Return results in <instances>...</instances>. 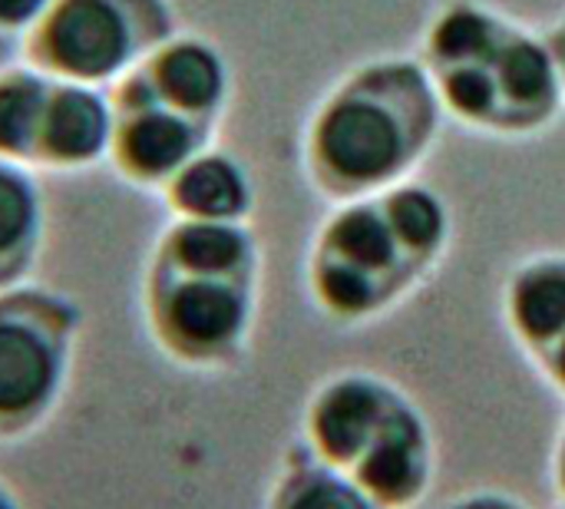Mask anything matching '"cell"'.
I'll return each instance as SVG.
<instances>
[{"label":"cell","instance_id":"1","mask_svg":"<svg viewBox=\"0 0 565 509\" xmlns=\"http://www.w3.org/2000/svg\"><path fill=\"white\" fill-rule=\"evenodd\" d=\"M437 126L440 96L430 73L404 56L374 60L318 106L305 169L328 199H371L424 159Z\"/></svg>","mask_w":565,"mask_h":509},{"label":"cell","instance_id":"2","mask_svg":"<svg viewBox=\"0 0 565 509\" xmlns=\"http://www.w3.org/2000/svg\"><path fill=\"white\" fill-rule=\"evenodd\" d=\"M424 63L440 103L477 129L536 132L563 106L550 46L480 3H450L430 23Z\"/></svg>","mask_w":565,"mask_h":509},{"label":"cell","instance_id":"3","mask_svg":"<svg viewBox=\"0 0 565 509\" xmlns=\"http://www.w3.org/2000/svg\"><path fill=\"white\" fill-rule=\"evenodd\" d=\"M83 311L46 285L0 291V444L43 431L66 397Z\"/></svg>","mask_w":565,"mask_h":509},{"label":"cell","instance_id":"4","mask_svg":"<svg viewBox=\"0 0 565 509\" xmlns=\"http://www.w3.org/2000/svg\"><path fill=\"white\" fill-rule=\"evenodd\" d=\"M172 33V0H53L23 36V63L53 79L116 89Z\"/></svg>","mask_w":565,"mask_h":509},{"label":"cell","instance_id":"5","mask_svg":"<svg viewBox=\"0 0 565 509\" xmlns=\"http://www.w3.org/2000/svg\"><path fill=\"white\" fill-rule=\"evenodd\" d=\"M434 262L394 225L384 195L338 209L311 252L308 282L318 305L338 318H367L387 308Z\"/></svg>","mask_w":565,"mask_h":509},{"label":"cell","instance_id":"6","mask_svg":"<svg viewBox=\"0 0 565 509\" xmlns=\"http://www.w3.org/2000/svg\"><path fill=\"white\" fill-rule=\"evenodd\" d=\"M258 282L146 272L142 275V325L179 368L212 371L242 358L255 328Z\"/></svg>","mask_w":565,"mask_h":509},{"label":"cell","instance_id":"7","mask_svg":"<svg viewBox=\"0 0 565 509\" xmlns=\"http://www.w3.org/2000/svg\"><path fill=\"white\" fill-rule=\"evenodd\" d=\"M109 93L116 103H149L218 126L228 106L232 76L212 40L179 30Z\"/></svg>","mask_w":565,"mask_h":509},{"label":"cell","instance_id":"8","mask_svg":"<svg viewBox=\"0 0 565 509\" xmlns=\"http://www.w3.org/2000/svg\"><path fill=\"white\" fill-rule=\"evenodd\" d=\"M215 129L218 126L179 116L162 106L116 103V132L106 162L126 185L162 195V189L212 146Z\"/></svg>","mask_w":565,"mask_h":509},{"label":"cell","instance_id":"9","mask_svg":"<svg viewBox=\"0 0 565 509\" xmlns=\"http://www.w3.org/2000/svg\"><path fill=\"white\" fill-rule=\"evenodd\" d=\"M404 394L371 374H341L308 404L305 431L321 464L351 474Z\"/></svg>","mask_w":565,"mask_h":509},{"label":"cell","instance_id":"10","mask_svg":"<svg viewBox=\"0 0 565 509\" xmlns=\"http://www.w3.org/2000/svg\"><path fill=\"white\" fill-rule=\"evenodd\" d=\"M116 132V103L109 89L53 79L43 109L33 172H86L109 159Z\"/></svg>","mask_w":565,"mask_h":509},{"label":"cell","instance_id":"11","mask_svg":"<svg viewBox=\"0 0 565 509\" xmlns=\"http://www.w3.org/2000/svg\"><path fill=\"white\" fill-rule=\"evenodd\" d=\"M430 431L407 397L394 404L381 434L351 467V480L384 509L414 507L430 480Z\"/></svg>","mask_w":565,"mask_h":509},{"label":"cell","instance_id":"12","mask_svg":"<svg viewBox=\"0 0 565 509\" xmlns=\"http://www.w3.org/2000/svg\"><path fill=\"white\" fill-rule=\"evenodd\" d=\"M258 242L245 222H199L172 219L146 258V272H175V275H209V278H238L258 282Z\"/></svg>","mask_w":565,"mask_h":509},{"label":"cell","instance_id":"13","mask_svg":"<svg viewBox=\"0 0 565 509\" xmlns=\"http://www.w3.org/2000/svg\"><path fill=\"white\" fill-rule=\"evenodd\" d=\"M162 199L172 219L245 222L255 205V189L235 156L209 146L162 189Z\"/></svg>","mask_w":565,"mask_h":509},{"label":"cell","instance_id":"14","mask_svg":"<svg viewBox=\"0 0 565 509\" xmlns=\"http://www.w3.org/2000/svg\"><path fill=\"white\" fill-rule=\"evenodd\" d=\"M46 238V202L36 172L0 159V291L30 282Z\"/></svg>","mask_w":565,"mask_h":509},{"label":"cell","instance_id":"15","mask_svg":"<svg viewBox=\"0 0 565 509\" xmlns=\"http://www.w3.org/2000/svg\"><path fill=\"white\" fill-rule=\"evenodd\" d=\"M513 335L540 358L565 335V258L543 255L526 262L507 291Z\"/></svg>","mask_w":565,"mask_h":509},{"label":"cell","instance_id":"16","mask_svg":"<svg viewBox=\"0 0 565 509\" xmlns=\"http://www.w3.org/2000/svg\"><path fill=\"white\" fill-rule=\"evenodd\" d=\"M53 76L30 63L0 70V159L33 169V149Z\"/></svg>","mask_w":565,"mask_h":509},{"label":"cell","instance_id":"17","mask_svg":"<svg viewBox=\"0 0 565 509\" xmlns=\"http://www.w3.org/2000/svg\"><path fill=\"white\" fill-rule=\"evenodd\" d=\"M268 509H384L344 470L328 464H295L278 477Z\"/></svg>","mask_w":565,"mask_h":509},{"label":"cell","instance_id":"18","mask_svg":"<svg viewBox=\"0 0 565 509\" xmlns=\"http://www.w3.org/2000/svg\"><path fill=\"white\" fill-rule=\"evenodd\" d=\"M384 202H387V212H391L394 225L401 229V235L427 262H437V255L447 245V225H450L440 199L424 185H397V189L384 192Z\"/></svg>","mask_w":565,"mask_h":509},{"label":"cell","instance_id":"19","mask_svg":"<svg viewBox=\"0 0 565 509\" xmlns=\"http://www.w3.org/2000/svg\"><path fill=\"white\" fill-rule=\"evenodd\" d=\"M50 3L53 0H0V36L23 40L50 10Z\"/></svg>","mask_w":565,"mask_h":509},{"label":"cell","instance_id":"20","mask_svg":"<svg viewBox=\"0 0 565 509\" xmlns=\"http://www.w3.org/2000/svg\"><path fill=\"white\" fill-rule=\"evenodd\" d=\"M540 361H543V368L550 371V378L565 391V335L550 348V351L540 354Z\"/></svg>","mask_w":565,"mask_h":509},{"label":"cell","instance_id":"21","mask_svg":"<svg viewBox=\"0 0 565 509\" xmlns=\"http://www.w3.org/2000/svg\"><path fill=\"white\" fill-rule=\"evenodd\" d=\"M546 46H550V53H553V63H556V70H559V79H563L565 89V20L546 36Z\"/></svg>","mask_w":565,"mask_h":509},{"label":"cell","instance_id":"22","mask_svg":"<svg viewBox=\"0 0 565 509\" xmlns=\"http://www.w3.org/2000/svg\"><path fill=\"white\" fill-rule=\"evenodd\" d=\"M450 509H520L516 503H510V500H503V497H497V494H480V497H470V500H463V503H454Z\"/></svg>","mask_w":565,"mask_h":509},{"label":"cell","instance_id":"23","mask_svg":"<svg viewBox=\"0 0 565 509\" xmlns=\"http://www.w3.org/2000/svg\"><path fill=\"white\" fill-rule=\"evenodd\" d=\"M0 509H26L23 507V500L13 494V487L0 477Z\"/></svg>","mask_w":565,"mask_h":509},{"label":"cell","instance_id":"24","mask_svg":"<svg viewBox=\"0 0 565 509\" xmlns=\"http://www.w3.org/2000/svg\"><path fill=\"white\" fill-rule=\"evenodd\" d=\"M559 490H563V500H565V444H563V450H559Z\"/></svg>","mask_w":565,"mask_h":509}]
</instances>
